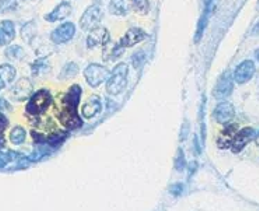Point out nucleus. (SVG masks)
Returning a JSON list of instances; mask_svg holds the SVG:
<instances>
[{"label": "nucleus", "instance_id": "1", "mask_svg": "<svg viewBox=\"0 0 259 211\" xmlns=\"http://www.w3.org/2000/svg\"><path fill=\"white\" fill-rule=\"evenodd\" d=\"M80 97H82V87L73 85L62 99V106L59 109V120L68 129H76L82 126V119L77 113Z\"/></svg>", "mask_w": 259, "mask_h": 211}, {"label": "nucleus", "instance_id": "2", "mask_svg": "<svg viewBox=\"0 0 259 211\" xmlns=\"http://www.w3.org/2000/svg\"><path fill=\"white\" fill-rule=\"evenodd\" d=\"M128 66L125 63L118 64L112 73L110 74V78L106 80V91L111 95H118L124 91L128 84Z\"/></svg>", "mask_w": 259, "mask_h": 211}, {"label": "nucleus", "instance_id": "3", "mask_svg": "<svg viewBox=\"0 0 259 211\" xmlns=\"http://www.w3.org/2000/svg\"><path fill=\"white\" fill-rule=\"evenodd\" d=\"M52 104V95L48 90H40L31 97L27 104V112L30 115H41Z\"/></svg>", "mask_w": 259, "mask_h": 211}, {"label": "nucleus", "instance_id": "4", "mask_svg": "<svg viewBox=\"0 0 259 211\" xmlns=\"http://www.w3.org/2000/svg\"><path fill=\"white\" fill-rule=\"evenodd\" d=\"M110 74H111V71L108 70L105 66H101V64L96 63L90 64V66L84 70L86 81H87L88 85L92 87V88H97L98 85L105 83V81L110 78Z\"/></svg>", "mask_w": 259, "mask_h": 211}, {"label": "nucleus", "instance_id": "5", "mask_svg": "<svg viewBox=\"0 0 259 211\" xmlns=\"http://www.w3.org/2000/svg\"><path fill=\"white\" fill-rule=\"evenodd\" d=\"M102 18V10L98 4H92L84 11V14L80 18V27L84 31H92L98 27V24Z\"/></svg>", "mask_w": 259, "mask_h": 211}, {"label": "nucleus", "instance_id": "6", "mask_svg": "<svg viewBox=\"0 0 259 211\" xmlns=\"http://www.w3.org/2000/svg\"><path fill=\"white\" fill-rule=\"evenodd\" d=\"M74 34H76V25L73 22H64L60 27H58L52 31L50 39H52V42L60 45V43L69 42L70 39L74 36Z\"/></svg>", "mask_w": 259, "mask_h": 211}, {"label": "nucleus", "instance_id": "7", "mask_svg": "<svg viewBox=\"0 0 259 211\" xmlns=\"http://www.w3.org/2000/svg\"><path fill=\"white\" fill-rule=\"evenodd\" d=\"M111 35L108 32V29L104 27H97L96 29L90 31V34L87 36V46L88 48H97V46H104L110 42Z\"/></svg>", "mask_w": 259, "mask_h": 211}, {"label": "nucleus", "instance_id": "8", "mask_svg": "<svg viewBox=\"0 0 259 211\" xmlns=\"http://www.w3.org/2000/svg\"><path fill=\"white\" fill-rule=\"evenodd\" d=\"M147 34L140 28H130L125 34V36L120 39L119 42V46L120 48H130V46H134L136 43L142 42L143 39H146Z\"/></svg>", "mask_w": 259, "mask_h": 211}, {"label": "nucleus", "instance_id": "9", "mask_svg": "<svg viewBox=\"0 0 259 211\" xmlns=\"http://www.w3.org/2000/svg\"><path fill=\"white\" fill-rule=\"evenodd\" d=\"M252 137H254V129L252 127H244V129L238 130L237 136H236V139L232 141V146H231L232 151L234 153H240L252 140Z\"/></svg>", "mask_w": 259, "mask_h": 211}, {"label": "nucleus", "instance_id": "10", "mask_svg": "<svg viewBox=\"0 0 259 211\" xmlns=\"http://www.w3.org/2000/svg\"><path fill=\"white\" fill-rule=\"evenodd\" d=\"M254 73H255V64H254V62H251V60H245V62H242V63L237 67L234 77H236V81H237V83L244 84V83L251 80Z\"/></svg>", "mask_w": 259, "mask_h": 211}, {"label": "nucleus", "instance_id": "11", "mask_svg": "<svg viewBox=\"0 0 259 211\" xmlns=\"http://www.w3.org/2000/svg\"><path fill=\"white\" fill-rule=\"evenodd\" d=\"M70 14H72V4H70L69 1H62L52 13H49V14L45 17V20L49 22L63 21V20H66Z\"/></svg>", "mask_w": 259, "mask_h": 211}, {"label": "nucleus", "instance_id": "12", "mask_svg": "<svg viewBox=\"0 0 259 211\" xmlns=\"http://www.w3.org/2000/svg\"><path fill=\"white\" fill-rule=\"evenodd\" d=\"M238 133V126L237 125H231V126L226 127L223 132L220 133L217 143H218V147L220 148H228L232 146V141L236 139V136Z\"/></svg>", "mask_w": 259, "mask_h": 211}, {"label": "nucleus", "instance_id": "13", "mask_svg": "<svg viewBox=\"0 0 259 211\" xmlns=\"http://www.w3.org/2000/svg\"><path fill=\"white\" fill-rule=\"evenodd\" d=\"M16 38V27L12 21L0 22V45H8Z\"/></svg>", "mask_w": 259, "mask_h": 211}, {"label": "nucleus", "instance_id": "14", "mask_svg": "<svg viewBox=\"0 0 259 211\" xmlns=\"http://www.w3.org/2000/svg\"><path fill=\"white\" fill-rule=\"evenodd\" d=\"M101 99L98 98L97 95H92L91 98H88V101L84 104L83 109H82V113H83L84 118L90 119V118H94L100 111H101Z\"/></svg>", "mask_w": 259, "mask_h": 211}, {"label": "nucleus", "instance_id": "15", "mask_svg": "<svg viewBox=\"0 0 259 211\" xmlns=\"http://www.w3.org/2000/svg\"><path fill=\"white\" fill-rule=\"evenodd\" d=\"M16 74H17V71H16L13 66L2 64L0 66V90H3V88H6V87L12 84L14 78H16Z\"/></svg>", "mask_w": 259, "mask_h": 211}, {"label": "nucleus", "instance_id": "16", "mask_svg": "<svg viewBox=\"0 0 259 211\" xmlns=\"http://www.w3.org/2000/svg\"><path fill=\"white\" fill-rule=\"evenodd\" d=\"M31 91H32V85H31V83L28 81L27 78H22V80H20V81L17 83V85L14 87V90L12 94H13V97L16 99L22 101V99H26L30 97Z\"/></svg>", "mask_w": 259, "mask_h": 211}, {"label": "nucleus", "instance_id": "17", "mask_svg": "<svg viewBox=\"0 0 259 211\" xmlns=\"http://www.w3.org/2000/svg\"><path fill=\"white\" fill-rule=\"evenodd\" d=\"M231 88H232V83H231V78L228 77V74H226L217 84L216 88V97L218 98H223L226 95H228L231 92Z\"/></svg>", "mask_w": 259, "mask_h": 211}, {"label": "nucleus", "instance_id": "18", "mask_svg": "<svg viewBox=\"0 0 259 211\" xmlns=\"http://www.w3.org/2000/svg\"><path fill=\"white\" fill-rule=\"evenodd\" d=\"M110 11H111V14L122 17V15H126L129 13V8L126 6L125 0H111Z\"/></svg>", "mask_w": 259, "mask_h": 211}, {"label": "nucleus", "instance_id": "19", "mask_svg": "<svg viewBox=\"0 0 259 211\" xmlns=\"http://www.w3.org/2000/svg\"><path fill=\"white\" fill-rule=\"evenodd\" d=\"M129 10H136L140 14H146L148 11V1L147 0H125Z\"/></svg>", "mask_w": 259, "mask_h": 211}, {"label": "nucleus", "instance_id": "20", "mask_svg": "<svg viewBox=\"0 0 259 211\" xmlns=\"http://www.w3.org/2000/svg\"><path fill=\"white\" fill-rule=\"evenodd\" d=\"M216 116L220 122L228 120L232 116V106L230 104H222V105H218L216 111Z\"/></svg>", "mask_w": 259, "mask_h": 211}, {"label": "nucleus", "instance_id": "21", "mask_svg": "<svg viewBox=\"0 0 259 211\" xmlns=\"http://www.w3.org/2000/svg\"><path fill=\"white\" fill-rule=\"evenodd\" d=\"M26 136H27L26 130H24L22 127L17 126L12 130V133H10V140H12V143H14V144H21L22 141L26 140Z\"/></svg>", "mask_w": 259, "mask_h": 211}, {"label": "nucleus", "instance_id": "22", "mask_svg": "<svg viewBox=\"0 0 259 211\" xmlns=\"http://www.w3.org/2000/svg\"><path fill=\"white\" fill-rule=\"evenodd\" d=\"M6 55L8 59H12V60H20L21 57L24 56V50L21 46H17V45H14L12 48H8L6 50Z\"/></svg>", "mask_w": 259, "mask_h": 211}, {"label": "nucleus", "instance_id": "23", "mask_svg": "<svg viewBox=\"0 0 259 211\" xmlns=\"http://www.w3.org/2000/svg\"><path fill=\"white\" fill-rule=\"evenodd\" d=\"M17 7V0H0V11H12Z\"/></svg>", "mask_w": 259, "mask_h": 211}, {"label": "nucleus", "instance_id": "24", "mask_svg": "<svg viewBox=\"0 0 259 211\" xmlns=\"http://www.w3.org/2000/svg\"><path fill=\"white\" fill-rule=\"evenodd\" d=\"M77 71H78V67H77L74 63L68 64V66L63 69V73H68V76H69V77H74V76L77 74Z\"/></svg>", "mask_w": 259, "mask_h": 211}, {"label": "nucleus", "instance_id": "25", "mask_svg": "<svg viewBox=\"0 0 259 211\" xmlns=\"http://www.w3.org/2000/svg\"><path fill=\"white\" fill-rule=\"evenodd\" d=\"M7 126H8V120H7V118L3 113H0V134L6 130Z\"/></svg>", "mask_w": 259, "mask_h": 211}, {"label": "nucleus", "instance_id": "26", "mask_svg": "<svg viewBox=\"0 0 259 211\" xmlns=\"http://www.w3.org/2000/svg\"><path fill=\"white\" fill-rule=\"evenodd\" d=\"M3 108H10L8 102H6V99H0V111H3Z\"/></svg>", "mask_w": 259, "mask_h": 211}, {"label": "nucleus", "instance_id": "27", "mask_svg": "<svg viewBox=\"0 0 259 211\" xmlns=\"http://www.w3.org/2000/svg\"><path fill=\"white\" fill-rule=\"evenodd\" d=\"M252 34H254V35H259V21L258 24L254 27V29H252Z\"/></svg>", "mask_w": 259, "mask_h": 211}, {"label": "nucleus", "instance_id": "28", "mask_svg": "<svg viewBox=\"0 0 259 211\" xmlns=\"http://www.w3.org/2000/svg\"><path fill=\"white\" fill-rule=\"evenodd\" d=\"M6 161H7V158H4V157H3V154H0V165H4V164H6Z\"/></svg>", "mask_w": 259, "mask_h": 211}, {"label": "nucleus", "instance_id": "29", "mask_svg": "<svg viewBox=\"0 0 259 211\" xmlns=\"http://www.w3.org/2000/svg\"><path fill=\"white\" fill-rule=\"evenodd\" d=\"M256 57H258V60H259V49L256 50Z\"/></svg>", "mask_w": 259, "mask_h": 211}]
</instances>
